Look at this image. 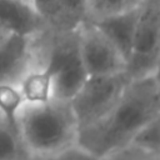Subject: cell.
I'll list each match as a JSON object with an SVG mask.
<instances>
[{"label":"cell","mask_w":160,"mask_h":160,"mask_svg":"<svg viewBox=\"0 0 160 160\" xmlns=\"http://www.w3.org/2000/svg\"><path fill=\"white\" fill-rule=\"evenodd\" d=\"M142 0H89L84 20H98L114 14L124 12L141 4Z\"/></svg>","instance_id":"7c38bea8"},{"label":"cell","mask_w":160,"mask_h":160,"mask_svg":"<svg viewBox=\"0 0 160 160\" xmlns=\"http://www.w3.org/2000/svg\"><path fill=\"white\" fill-rule=\"evenodd\" d=\"M30 160H102L95 154L90 152L89 150L84 149L79 144H75L60 152H56L54 155L49 156H41V158H31Z\"/></svg>","instance_id":"e0dca14e"},{"label":"cell","mask_w":160,"mask_h":160,"mask_svg":"<svg viewBox=\"0 0 160 160\" xmlns=\"http://www.w3.org/2000/svg\"><path fill=\"white\" fill-rule=\"evenodd\" d=\"M151 75H152L155 82H156V85H158V88L160 90V60H159V62H158V65H156V68H155V70H154V72Z\"/></svg>","instance_id":"d6986e66"},{"label":"cell","mask_w":160,"mask_h":160,"mask_svg":"<svg viewBox=\"0 0 160 160\" xmlns=\"http://www.w3.org/2000/svg\"><path fill=\"white\" fill-rule=\"evenodd\" d=\"M160 111V90L148 75L131 79L112 108L78 132V142L100 159L128 148Z\"/></svg>","instance_id":"6da1fadb"},{"label":"cell","mask_w":160,"mask_h":160,"mask_svg":"<svg viewBox=\"0 0 160 160\" xmlns=\"http://www.w3.org/2000/svg\"><path fill=\"white\" fill-rule=\"evenodd\" d=\"M138 15L139 6L126 10L124 12L89 21H91L109 39V41L116 48V50L124 58L125 62H128L132 50Z\"/></svg>","instance_id":"9c48e42d"},{"label":"cell","mask_w":160,"mask_h":160,"mask_svg":"<svg viewBox=\"0 0 160 160\" xmlns=\"http://www.w3.org/2000/svg\"><path fill=\"white\" fill-rule=\"evenodd\" d=\"M46 34L49 48L44 66L52 72V98L70 101L89 76L80 54L78 28Z\"/></svg>","instance_id":"3957f363"},{"label":"cell","mask_w":160,"mask_h":160,"mask_svg":"<svg viewBox=\"0 0 160 160\" xmlns=\"http://www.w3.org/2000/svg\"><path fill=\"white\" fill-rule=\"evenodd\" d=\"M18 129L30 158L54 155L78 142V121L68 100L52 98L46 102H24Z\"/></svg>","instance_id":"7a4b0ae2"},{"label":"cell","mask_w":160,"mask_h":160,"mask_svg":"<svg viewBox=\"0 0 160 160\" xmlns=\"http://www.w3.org/2000/svg\"><path fill=\"white\" fill-rule=\"evenodd\" d=\"M34 38L9 32L0 42V81L19 85L29 71Z\"/></svg>","instance_id":"ba28073f"},{"label":"cell","mask_w":160,"mask_h":160,"mask_svg":"<svg viewBox=\"0 0 160 160\" xmlns=\"http://www.w3.org/2000/svg\"><path fill=\"white\" fill-rule=\"evenodd\" d=\"M78 35L88 75H106L125 70L124 58L91 21L82 20L78 26Z\"/></svg>","instance_id":"8992f818"},{"label":"cell","mask_w":160,"mask_h":160,"mask_svg":"<svg viewBox=\"0 0 160 160\" xmlns=\"http://www.w3.org/2000/svg\"><path fill=\"white\" fill-rule=\"evenodd\" d=\"M0 25L12 34L36 39L48 25L31 0H0Z\"/></svg>","instance_id":"52a82bcc"},{"label":"cell","mask_w":160,"mask_h":160,"mask_svg":"<svg viewBox=\"0 0 160 160\" xmlns=\"http://www.w3.org/2000/svg\"><path fill=\"white\" fill-rule=\"evenodd\" d=\"M88 2L89 0H61L60 25L58 31L76 29L84 20Z\"/></svg>","instance_id":"9a60e30c"},{"label":"cell","mask_w":160,"mask_h":160,"mask_svg":"<svg viewBox=\"0 0 160 160\" xmlns=\"http://www.w3.org/2000/svg\"><path fill=\"white\" fill-rule=\"evenodd\" d=\"M18 86L25 102H46L52 99V72L45 66L29 70Z\"/></svg>","instance_id":"30bf717a"},{"label":"cell","mask_w":160,"mask_h":160,"mask_svg":"<svg viewBox=\"0 0 160 160\" xmlns=\"http://www.w3.org/2000/svg\"><path fill=\"white\" fill-rule=\"evenodd\" d=\"M8 34H9V32H8V31H6V30H5V29H4V28L0 25V42L2 41V39H4V38L8 35Z\"/></svg>","instance_id":"ffe728a7"},{"label":"cell","mask_w":160,"mask_h":160,"mask_svg":"<svg viewBox=\"0 0 160 160\" xmlns=\"http://www.w3.org/2000/svg\"><path fill=\"white\" fill-rule=\"evenodd\" d=\"M151 155L160 156V111L129 145Z\"/></svg>","instance_id":"5bb4252c"},{"label":"cell","mask_w":160,"mask_h":160,"mask_svg":"<svg viewBox=\"0 0 160 160\" xmlns=\"http://www.w3.org/2000/svg\"><path fill=\"white\" fill-rule=\"evenodd\" d=\"M130 80L125 70L106 75H89L70 99L79 130L104 116L121 96Z\"/></svg>","instance_id":"277c9868"},{"label":"cell","mask_w":160,"mask_h":160,"mask_svg":"<svg viewBox=\"0 0 160 160\" xmlns=\"http://www.w3.org/2000/svg\"><path fill=\"white\" fill-rule=\"evenodd\" d=\"M104 160H160V156L148 154L132 146H128Z\"/></svg>","instance_id":"ac0fdd59"},{"label":"cell","mask_w":160,"mask_h":160,"mask_svg":"<svg viewBox=\"0 0 160 160\" xmlns=\"http://www.w3.org/2000/svg\"><path fill=\"white\" fill-rule=\"evenodd\" d=\"M44 18L48 31H58L60 25L61 0H31Z\"/></svg>","instance_id":"2e32d148"},{"label":"cell","mask_w":160,"mask_h":160,"mask_svg":"<svg viewBox=\"0 0 160 160\" xmlns=\"http://www.w3.org/2000/svg\"><path fill=\"white\" fill-rule=\"evenodd\" d=\"M24 102L18 85L0 81V116L18 125V115Z\"/></svg>","instance_id":"4fadbf2b"},{"label":"cell","mask_w":160,"mask_h":160,"mask_svg":"<svg viewBox=\"0 0 160 160\" xmlns=\"http://www.w3.org/2000/svg\"><path fill=\"white\" fill-rule=\"evenodd\" d=\"M18 125L0 116V160H30Z\"/></svg>","instance_id":"8fae6325"},{"label":"cell","mask_w":160,"mask_h":160,"mask_svg":"<svg viewBox=\"0 0 160 160\" xmlns=\"http://www.w3.org/2000/svg\"><path fill=\"white\" fill-rule=\"evenodd\" d=\"M160 60V0H142L139 5L131 55L125 71L130 79L151 75Z\"/></svg>","instance_id":"5b68a950"}]
</instances>
